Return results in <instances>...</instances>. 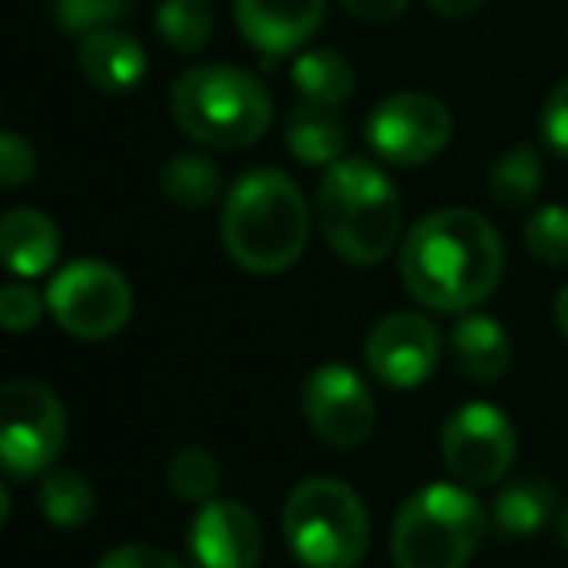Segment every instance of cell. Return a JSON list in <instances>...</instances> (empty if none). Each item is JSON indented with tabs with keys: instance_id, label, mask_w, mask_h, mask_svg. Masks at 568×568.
I'll return each mask as SVG.
<instances>
[{
	"instance_id": "21",
	"label": "cell",
	"mask_w": 568,
	"mask_h": 568,
	"mask_svg": "<svg viewBox=\"0 0 568 568\" xmlns=\"http://www.w3.org/2000/svg\"><path fill=\"white\" fill-rule=\"evenodd\" d=\"M293 87L312 105H343L355 94V71L335 51H304L293 67Z\"/></svg>"
},
{
	"instance_id": "24",
	"label": "cell",
	"mask_w": 568,
	"mask_h": 568,
	"mask_svg": "<svg viewBox=\"0 0 568 568\" xmlns=\"http://www.w3.org/2000/svg\"><path fill=\"white\" fill-rule=\"evenodd\" d=\"M156 28L172 51L195 55L214 32V4L211 0H160Z\"/></svg>"
},
{
	"instance_id": "2",
	"label": "cell",
	"mask_w": 568,
	"mask_h": 568,
	"mask_svg": "<svg viewBox=\"0 0 568 568\" xmlns=\"http://www.w3.org/2000/svg\"><path fill=\"white\" fill-rule=\"evenodd\" d=\"M304 191L276 168H253L230 187L222 206V245L245 273L273 276L293 268L308 245Z\"/></svg>"
},
{
	"instance_id": "32",
	"label": "cell",
	"mask_w": 568,
	"mask_h": 568,
	"mask_svg": "<svg viewBox=\"0 0 568 568\" xmlns=\"http://www.w3.org/2000/svg\"><path fill=\"white\" fill-rule=\"evenodd\" d=\"M339 4L355 20H366V24H389V20H397L409 9V0H339Z\"/></svg>"
},
{
	"instance_id": "1",
	"label": "cell",
	"mask_w": 568,
	"mask_h": 568,
	"mask_svg": "<svg viewBox=\"0 0 568 568\" xmlns=\"http://www.w3.org/2000/svg\"><path fill=\"white\" fill-rule=\"evenodd\" d=\"M503 237L483 214L452 206L425 214L402 245V281L433 312H471L498 288Z\"/></svg>"
},
{
	"instance_id": "17",
	"label": "cell",
	"mask_w": 568,
	"mask_h": 568,
	"mask_svg": "<svg viewBox=\"0 0 568 568\" xmlns=\"http://www.w3.org/2000/svg\"><path fill=\"white\" fill-rule=\"evenodd\" d=\"M510 335L490 316H464L452 332V358L471 382H498L510 371Z\"/></svg>"
},
{
	"instance_id": "7",
	"label": "cell",
	"mask_w": 568,
	"mask_h": 568,
	"mask_svg": "<svg viewBox=\"0 0 568 568\" xmlns=\"http://www.w3.org/2000/svg\"><path fill=\"white\" fill-rule=\"evenodd\" d=\"M67 444V409L43 382H9L0 394V459L12 479L55 467Z\"/></svg>"
},
{
	"instance_id": "10",
	"label": "cell",
	"mask_w": 568,
	"mask_h": 568,
	"mask_svg": "<svg viewBox=\"0 0 568 568\" xmlns=\"http://www.w3.org/2000/svg\"><path fill=\"white\" fill-rule=\"evenodd\" d=\"M514 448L518 436L506 413L490 402L459 405L440 428V456L464 487H495L498 479H506Z\"/></svg>"
},
{
	"instance_id": "30",
	"label": "cell",
	"mask_w": 568,
	"mask_h": 568,
	"mask_svg": "<svg viewBox=\"0 0 568 568\" xmlns=\"http://www.w3.org/2000/svg\"><path fill=\"white\" fill-rule=\"evenodd\" d=\"M541 136L560 160H568V79L549 94L541 113Z\"/></svg>"
},
{
	"instance_id": "25",
	"label": "cell",
	"mask_w": 568,
	"mask_h": 568,
	"mask_svg": "<svg viewBox=\"0 0 568 568\" xmlns=\"http://www.w3.org/2000/svg\"><path fill=\"white\" fill-rule=\"evenodd\" d=\"M219 483H222V464L206 448H199V444L180 448L172 456V464H168V487L183 503H211Z\"/></svg>"
},
{
	"instance_id": "18",
	"label": "cell",
	"mask_w": 568,
	"mask_h": 568,
	"mask_svg": "<svg viewBox=\"0 0 568 568\" xmlns=\"http://www.w3.org/2000/svg\"><path fill=\"white\" fill-rule=\"evenodd\" d=\"M284 144L301 164H324L332 168L347 152V125L332 105L301 102L284 118Z\"/></svg>"
},
{
	"instance_id": "4",
	"label": "cell",
	"mask_w": 568,
	"mask_h": 568,
	"mask_svg": "<svg viewBox=\"0 0 568 568\" xmlns=\"http://www.w3.org/2000/svg\"><path fill=\"white\" fill-rule=\"evenodd\" d=\"M172 118L206 149H245L273 125V98L237 67H195L172 87Z\"/></svg>"
},
{
	"instance_id": "16",
	"label": "cell",
	"mask_w": 568,
	"mask_h": 568,
	"mask_svg": "<svg viewBox=\"0 0 568 568\" xmlns=\"http://www.w3.org/2000/svg\"><path fill=\"white\" fill-rule=\"evenodd\" d=\"M4 265L17 276H40L59 261V226L43 211L17 206L0 222Z\"/></svg>"
},
{
	"instance_id": "19",
	"label": "cell",
	"mask_w": 568,
	"mask_h": 568,
	"mask_svg": "<svg viewBox=\"0 0 568 568\" xmlns=\"http://www.w3.org/2000/svg\"><path fill=\"white\" fill-rule=\"evenodd\" d=\"M552 510H557L552 487L537 475H526V479H514L498 490L495 506H490V526L506 541H521V537H534L552 518Z\"/></svg>"
},
{
	"instance_id": "20",
	"label": "cell",
	"mask_w": 568,
	"mask_h": 568,
	"mask_svg": "<svg viewBox=\"0 0 568 568\" xmlns=\"http://www.w3.org/2000/svg\"><path fill=\"white\" fill-rule=\"evenodd\" d=\"M40 510L51 526L79 529L94 518L98 495L82 471H71V467H51L40 483Z\"/></svg>"
},
{
	"instance_id": "5",
	"label": "cell",
	"mask_w": 568,
	"mask_h": 568,
	"mask_svg": "<svg viewBox=\"0 0 568 568\" xmlns=\"http://www.w3.org/2000/svg\"><path fill=\"white\" fill-rule=\"evenodd\" d=\"M487 534V510L467 487L433 483L402 503L389 534L397 568H464Z\"/></svg>"
},
{
	"instance_id": "3",
	"label": "cell",
	"mask_w": 568,
	"mask_h": 568,
	"mask_svg": "<svg viewBox=\"0 0 568 568\" xmlns=\"http://www.w3.org/2000/svg\"><path fill=\"white\" fill-rule=\"evenodd\" d=\"M320 230L343 261L366 268L394 253L402 199L389 175L363 156H343L320 180Z\"/></svg>"
},
{
	"instance_id": "28",
	"label": "cell",
	"mask_w": 568,
	"mask_h": 568,
	"mask_svg": "<svg viewBox=\"0 0 568 568\" xmlns=\"http://www.w3.org/2000/svg\"><path fill=\"white\" fill-rule=\"evenodd\" d=\"M43 308H48V301H40V293H32L28 284H9V288L0 293V320H4V327H9L12 335L32 332V327L40 324Z\"/></svg>"
},
{
	"instance_id": "22",
	"label": "cell",
	"mask_w": 568,
	"mask_h": 568,
	"mask_svg": "<svg viewBox=\"0 0 568 568\" xmlns=\"http://www.w3.org/2000/svg\"><path fill=\"white\" fill-rule=\"evenodd\" d=\"M160 187L183 211H206V206L219 199L222 175L219 164L203 152H180V156L168 160V168L160 172Z\"/></svg>"
},
{
	"instance_id": "12",
	"label": "cell",
	"mask_w": 568,
	"mask_h": 568,
	"mask_svg": "<svg viewBox=\"0 0 568 568\" xmlns=\"http://www.w3.org/2000/svg\"><path fill=\"white\" fill-rule=\"evenodd\" d=\"M366 366L389 389H417L440 366V332L428 316L394 312L366 335Z\"/></svg>"
},
{
	"instance_id": "23",
	"label": "cell",
	"mask_w": 568,
	"mask_h": 568,
	"mask_svg": "<svg viewBox=\"0 0 568 568\" xmlns=\"http://www.w3.org/2000/svg\"><path fill=\"white\" fill-rule=\"evenodd\" d=\"M541 175H545V168H541L537 149L514 144L510 152H503V156L495 160V168H490V175H487L490 203L506 206V211H518V206H526L529 199L541 191Z\"/></svg>"
},
{
	"instance_id": "34",
	"label": "cell",
	"mask_w": 568,
	"mask_h": 568,
	"mask_svg": "<svg viewBox=\"0 0 568 568\" xmlns=\"http://www.w3.org/2000/svg\"><path fill=\"white\" fill-rule=\"evenodd\" d=\"M552 320H557L560 335L568 339V284L557 293V301H552Z\"/></svg>"
},
{
	"instance_id": "26",
	"label": "cell",
	"mask_w": 568,
	"mask_h": 568,
	"mask_svg": "<svg viewBox=\"0 0 568 568\" xmlns=\"http://www.w3.org/2000/svg\"><path fill=\"white\" fill-rule=\"evenodd\" d=\"M526 250L541 265L568 268V206H541L526 222Z\"/></svg>"
},
{
	"instance_id": "33",
	"label": "cell",
	"mask_w": 568,
	"mask_h": 568,
	"mask_svg": "<svg viewBox=\"0 0 568 568\" xmlns=\"http://www.w3.org/2000/svg\"><path fill=\"white\" fill-rule=\"evenodd\" d=\"M428 9L440 12V17H448V20H464L483 9V0H428Z\"/></svg>"
},
{
	"instance_id": "27",
	"label": "cell",
	"mask_w": 568,
	"mask_h": 568,
	"mask_svg": "<svg viewBox=\"0 0 568 568\" xmlns=\"http://www.w3.org/2000/svg\"><path fill=\"white\" fill-rule=\"evenodd\" d=\"M133 9V0H55V20L63 32H98Z\"/></svg>"
},
{
	"instance_id": "35",
	"label": "cell",
	"mask_w": 568,
	"mask_h": 568,
	"mask_svg": "<svg viewBox=\"0 0 568 568\" xmlns=\"http://www.w3.org/2000/svg\"><path fill=\"white\" fill-rule=\"evenodd\" d=\"M557 537H560V545H568V506L557 514Z\"/></svg>"
},
{
	"instance_id": "6",
	"label": "cell",
	"mask_w": 568,
	"mask_h": 568,
	"mask_svg": "<svg viewBox=\"0 0 568 568\" xmlns=\"http://www.w3.org/2000/svg\"><path fill=\"white\" fill-rule=\"evenodd\" d=\"M284 537L304 568H355L371 545V518L347 483L320 475L284 503Z\"/></svg>"
},
{
	"instance_id": "31",
	"label": "cell",
	"mask_w": 568,
	"mask_h": 568,
	"mask_svg": "<svg viewBox=\"0 0 568 568\" xmlns=\"http://www.w3.org/2000/svg\"><path fill=\"white\" fill-rule=\"evenodd\" d=\"M94 568H183L172 552L156 549V545H121V549L105 552Z\"/></svg>"
},
{
	"instance_id": "14",
	"label": "cell",
	"mask_w": 568,
	"mask_h": 568,
	"mask_svg": "<svg viewBox=\"0 0 568 568\" xmlns=\"http://www.w3.org/2000/svg\"><path fill=\"white\" fill-rule=\"evenodd\" d=\"M327 0H234L237 32L261 55H288L304 48L324 20Z\"/></svg>"
},
{
	"instance_id": "11",
	"label": "cell",
	"mask_w": 568,
	"mask_h": 568,
	"mask_svg": "<svg viewBox=\"0 0 568 568\" xmlns=\"http://www.w3.org/2000/svg\"><path fill=\"white\" fill-rule=\"evenodd\" d=\"M304 420L308 428L327 444V448H358L371 440L374 433V397L366 389V382L358 378L351 366L327 363L320 371H312V378L304 382Z\"/></svg>"
},
{
	"instance_id": "8",
	"label": "cell",
	"mask_w": 568,
	"mask_h": 568,
	"mask_svg": "<svg viewBox=\"0 0 568 568\" xmlns=\"http://www.w3.org/2000/svg\"><path fill=\"white\" fill-rule=\"evenodd\" d=\"M48 312L74 339H110L133 316V288L105 261H71L51 276Z\"/></svg>"
},
{
	"instance_id": "15",
	"label": "cell",
	"mask_w": 568,
	"mask_h": 568,
	"mask_svg": "<svg viewBox=\"0 0 568 568\" xmlns=\"http://www.w3.org/2000/svg\"><path fill=\"white\" fill-rule=\"evenodd\" d=\"M79 67L90 87H98L102 94H129L149 74V55L133 36L118 32V28H98V32L82 36Z\"/></svg>"
},
{
	"instance_id": "13",
	"label": "cell",
	"mask_w": 568,
	"mask_h": 568,
	"mask_svg": "<svg viewBox=\"0 0 568 568\" xmlns=\"http://www.w3.org/2000/svg\"><path fill=\"white\" fill-rule=\"evenodd\" d=\"M191 557L199 568H257L261 560V521L250 506L211 498L191 521Z\"/></svg>"
},
{
	"instance_id": "9",
	"label": "cell",
	"mask_w": 568,
	"mask_h": 568,
	"mask_svg": "<svg viewBox=\"0 0 568 568\" xmlns=\"http://www.w3.org/2000/svg\"><path fill=\"white\" fill-rule=\"evenodd\" d=\"M366 141L386 164L420 168L448 149L452 113L440 98L402 90L374 105V113L366 118Z\"/></svg>"
},
{
	"instance_id": "29",
	"label": "cell",
	"mask_w": 568,
	"mask_h": 568,
	"mask_svg": "<svg viewBox=\"0 0 568 568\" xmlns=\"http://www.w3.org/2000/svg\"><path fill=\"white\" fill-rule=\"evenodd\" d=\"M36 175V152L20 133L0 136V180L4 187H20Z\"/></svg>"
}]
</instances>
